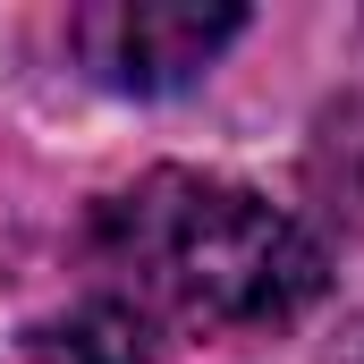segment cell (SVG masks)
<instances>
[{
  "instance_id": "3957f363",
  "label": "cell",
  "mask_w": 364,
  "mask_h": 364,
  "mask_svg": "<svg viewBox=\"0 0 364 364\" xmlns=\"http://www.w3.org/2000/svg\"><path fill=\"white\" fill-rule=\"evenodd\" d=\"M26 356L34 364H170L161 356V331L136 305H119V296H85V305L34 322L26 331Z\"/></svg>"
},
{
  "instance_id": "7a4b0ae2",
  "label": "cell",
  "mask_w": 364,
  "mask_h": 364,
  "mask_svg": "<svg viewBox=\"0 0 364 364\" xmlns=\"http://www.w3.org/2000/svg\"><path fill=\"white\" fill-rule=\"evenodd\" d=\"M246 34L237 0H85L68 17V51L93 85L161 102L212 77V60Z\"/></svg>"
},
{
  "instance_id": "6da1fadb",
  "label": "cell",
  "mask_w": 364,
  "mask_h": 364,
  "mask_svg": "<svg viewBox=\"0 0 364 364\" xmlns=\"http://www.w3.org/2000/svg\"><path fill=\"white\" fill-rule=\"evenodd\" d=\"M102 296L153 331H288L322 288V237L272 195L212 170H153L93 212Z\"/></svg>"
}]
</instances>
